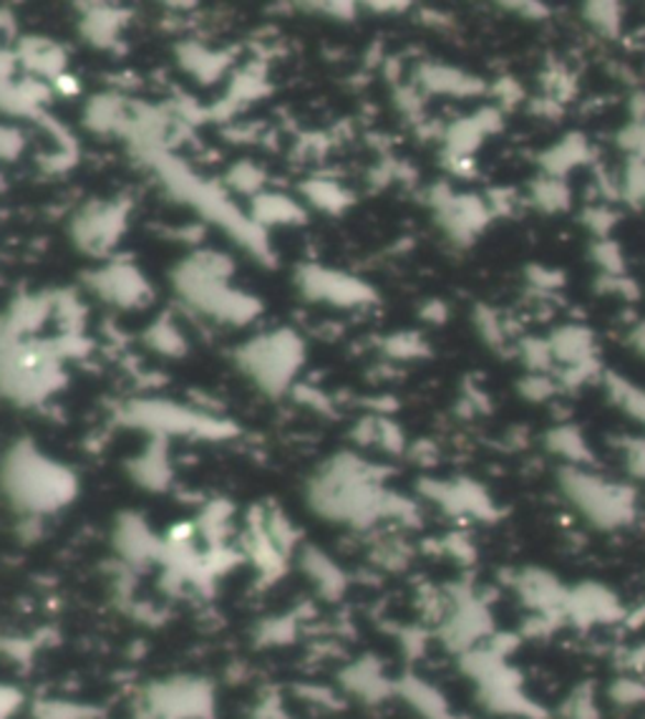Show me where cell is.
Instances as JSON below:
<instances>
[{
    "instance_id": "3",
    "label": "cell",
    "mask_w": 645,
    "mask_h": 719,
    "mask_svg": "<svg viewBox=\"0 0 645 719\" xmlns=\"http://www.w3.org/2000/svg\"><path fill=\"white\" fill-rule=\"evenodd\" d=\"M623 616V604L603 584H580L567 588L563 611L565 621L578 623V627H598V623H613Z\"/></svg>"
},
{
    "instance_id": "10",
    "label": "cell",
    "mask_w": 645,
    "mask_h": 719,
    "mask_svg": "<svg viewBox=\"0 0 645 719\" xmlns=\"http://www.w3.org/2000/svg\"><path fill=\"white\" fill-rule=\"evenodd\" d=\"M582 19L588 21L590 29L598 31L600 36L615 38L623 25V11L618 3H588L582 5Z\"/></svg>"
},
{
    "instance_id": "17",
    "label": "cell",
    "mask_w": 645,
    "mask_h": 719,
    "mask_svg": "<svg viewBox=\"0 0 645 719\" xmlns=\"http://www.w3.org/2000/svg\"><path fill=\"white\" fill-rule=\"evenodd\" d=\"M585 222H588V228L592 230V233L600 235V240H603L610 233V228H613L615 215L608 210H588Z\"/></svg>"
},
{
    "instance_id": "2",
    "label": "cell",
    "mask_w": 645,
    "mask_h": 719,
    "mask_svg": "<svg viewBox=\"0 0 645 719\" xmlns=\"http://www.w3.org/2000/svg\"><path fill=\"white\" fill-rule=\"evenodd\" d=\"M512 590L527 606L540 623H555L563 619L567 586H563L549 571L522 568L512 576Z\"/></svg>"
},
{
    "instance_id": "19",
    "label": "cell",
    "mask_w": 645,
    "mask_h": 719,
    "mask_svg": "<svg viewBox=\"0 0 645 719\" xmlns=\"http://www.w3.org/2000/svg\"><path fill=\"white\" fill-rule=\"evenodd\" d=\"M631 346L638 351V354L645 356V323H641L638 329H633L631 333Z\"/></svg>"
},
{
    "instance_id": "8",
    "label": "cell",
    "mask_w": 645,
    "mask_h": 719,
    "mask_svg": "<svg viewBox=\"0 0 645 719\" xmlns=\"http://www.w3.org/2000/svg\"><path fill=\"white\" fill-rule=\"evenodd\" d=\"M424 81L432 91L457 93V97H477V93L485 91V81L459 71V68H429Z\"/></svg>"
},
{
    "instance_id": "13",
    "label": "cell",
    "mask_w": 645,
    "mask_h": 719,
    "mask_svg": "<svg viewBox=\"0 0 645 719\" xmlns=\"http://www.w3.org/2000/svg\"><path fill=\"white\" fill-rule=\"evenodd\" d=\"M615 447L621 450L627 475L645 479V436H621L615 440Z\"/></svg>"
},
{
    "instance_id": "14",
    "label": "cell",
    "mask_w": 645,
    "mask_h": 719,
    "mask_svg": "<svg viewBox=\"0 0 645 719\" xmlns=\"http://www.w3.org/2000/svg\"><path fill=\"white\" fill-rule=\"evenodd\" d=\"M592 258L600 265V273H605V276H625V261H623V253L621 247H618L613 240H598L596 245H592Z\"/></svg>"
},
{
    "instance_id": "15",
    "label": "cell",
    "mask_w": 645,
    "mask_h": 719,
    "mask_svg": "<svg viewBox=\"0 0 645 719\" xmlns=\"http://www.w3.org/2000/svg\"><path fill=\"white\" fill-rule=\"evenodd\" d=\"M560 391L553 374H527L520 381V394L530 401H545Z\"/></svg>"
},
{
    "instance_id": "4",
    "label": "cell",
    "mask_w": 645,
    "mask_h": 719,
    "mask_svg": "<svg viewBox=\"0 0 645 719\" xmlns=\"http://www.w3.org/2000/svg\"><path fill=\"white\" fill-rule=\"evenodd\" d=\"M549 354L563 366H578L596 358V344H592V331L585 327H563L549 333L547 339Z\"/></svg>"
},
{
    "instance_id": "7",
    "label": "cell",
    "mask_w": 645,
    "mask_h": 719,
    "mask_svg": "<svg viewBox=\"0 0 645 719\" xmlns=\"http://www.w3.org/2000/svg\"><path fill=\"white\" fill-rule=\"evenodd\" d=\"M585 159H588V144H585V140H580L578 134H572L557 144V147L542 154V167H545V173L542 175L565 177V173H570L572 167L582 165Z\"/></svg>"
},
{
    "instance_id": "6",
    "label": "cell",
    "mask_w": 645,
    "mask_h": 719,
    "mask_svg": "<svg viewBox=\"0 0 645 719\" xmlns=\"http://www.w3.org/2000/svg\"><path fill=\"white\" fill-rule=\"evenodd\" d=\"M603 381H605L610 401H613V405L621 409L623 414L631 417L633 422L645 427V389L635 387L633 381L623 379V376H618L615 372H605Z\"/></svg>"
},
{
    "instance_id": "5",
    "label": "cell",
    "mask_w": 645,
    "mask_h": 719,
    "mask_svg": "<svg viewBox=\"0 0 645 719\" xmlns=\"http://www.w3.org/2000/svg\"><path fill=\"white\" fill-rule=\"evenodd\" d=\"M545 444L553 455L563 457L565 465L570 467H588L592 462V452L588 447V442H585L580 430H575L570 424H560L555 427V430H549L545 436Z\"/></svg>"
},
{
    "instance_id": "18",
    "label": "cell",
    "mask_w": 645,
    "mask_h": 719,
    "mask_svg": "<svg viewBox=\"0 0 645 719\" xmlns=\"http://www.w3.org/2000/svg\"><path fill=\"white\" fill-rule=\"evenodd\" d=\"M530 280L535 284L540 290H553L563 284V276L557 270H545V268H530Z\"/></svg>"
},
{
    "instance_id": "9",
    "label": "cell",
    "mask_w": 645,
    "mask_h": 719,
    "mask_svg": "<svg viewBox=\"0 0 645 719\" xmlns=\"http://www.w3.org/2000/svg\"><path fill=\"white\" fill-rule=\"evenodd\" d=\"M532 202L545 212H560L570 208V187L565 185L563 177L542 175L530 187Z\"/></svg>"
},
{
    "instance_id": "11",
    "label": "cell",
    "mask_w": 645,
    "mask_h": 719,
    "mask_svg": "<svg viewBox=\"0 0 645 719\" xmlns=\"http://www.w3.org/2000/svg\"><path fill=\"white\" fill-rule=\"evenodd\" d=\"M563 719H600V705L596 697V689L590 684H580L570 695L565 697L560 707Z\"/></svg>"
},
{
    "instance_id": "16",
    "label": "cell",
    "mask_w": 645,
    "mask_h": 719,
    "mask_svg": "<svg viewBox=\"0 0 645 719\" xmlns=\"http://www.w3.org/2000/svg\"><path fill=\"white\" fill-rule=\"evenodd\" d=\"M610 699H613L615 705L625 707L641 705V701H645V684L633 679V676H623V679H618L613 687H610Z\"/></svg>"
},
{
    "instance_id": "12",
    "label": "cell",
    "mask_w": 645,
    "mask_h": 719,
    "mask_svg": "<svg viewBox=\"0 0 645 719\" xmlns=\"http://www.w3.org/2000/svg\"><path fill=\"white\" fill-rule=\"evenodd\" d=\"M475 323H477V331L481 333V339H485V344H489L492 349H500L504 344L507 327L502 323L500 313H494L492 308L477 306L475 308Z\"/></svg>"
},
{
    "instance_id": "1",
    "label": "cell",
    "mask_w": 645,
    "mask_h": 719,
    "mask_svg": "<svg viewBox=\"0 0 645 719\" xmlns=\"http://www.w3.org/2000/svg\"><path fill=\"white\" fill-rule=\"evenodd\" d=\"M560 490L590 526L618 530L631 526L638 516V495L627 483L608 479L588 467L565 465L557 475Z\"/></svg>"
}]
</instances>
